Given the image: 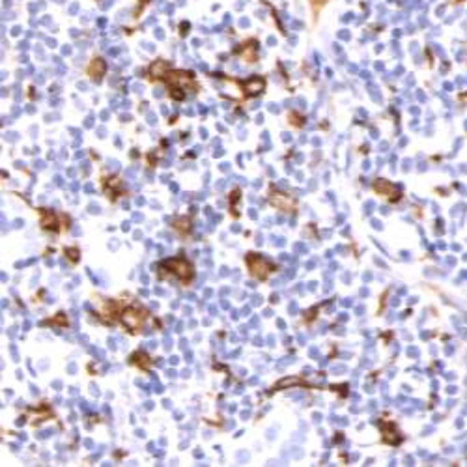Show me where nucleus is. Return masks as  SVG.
I'll return each mask as SVG.
<instances>
[{"label": "nucleus", "instance_id": "1", "mask_svg": "<svg viewBox=\"0 0 467 467\" xmlns=\"http://www.w3.org/2000/svg\"><path fill=\"white\" fill-rule=\"evenodd\" d=\"M249 265L252 275H256L258 278H263V276H267V273H269V263L263 262L262 258L249 256Z\"/></svg>", "mask_w": 467, "mask_h": 467}, {"label": "nucleus", "instance_id": "2", "mask_svg": "<svg viewBox=\"0 0 467 467\" xmlns=\"http://www.w3.org/2000/svg\"><path fill=\"white\" fill-rule=\"evenodd\" d=\"M168 267H170L179 278H191V275H193L191 265L187 262H183V260H170V262H168Z\"/></svg>", "mask_w": 467, "mask_h": 467}, {"label": "nucleus", "instance_id": "3", "mask_svg": "<svg viewBox=\"0 0 467 467\" xmlns=\"http://www.w3.org/2000/svg\"><path fill=\"white\" fill-rule=\"evenodd\" d=\"M122 322H124L125 327L129 329H138L140 327V318H138V312L133 309H127L122 312Z\"/></svg>", "mask_w": 467, "mask_h": 467}]
</instances>
